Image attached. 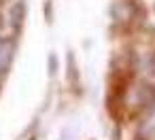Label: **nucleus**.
Instances as JSON below:
<instances>
[{
  "instance_id": "obj_1",
  "label": "nucleus",
  "mask_w": 155,
  "mask_h": 140,
  "mask_svg": "<svg viewBox=\"0 0 155 140\" xmlns=\"http://www.w3.org/2000/svg\"><path fill=\"white\" fill-rule=\"evenodd\" d=\"M13 57H15V41L9 36H0V81L9 74Z\"/></svg>"
},
{
  "instance_id": "obj_2",
  "label": "nucleus",
  "mask_w": 155,
  "mask_h": 140,
  "mask_svg": "<svg viewBox=\"0 0 155 140\" xmlns=\"http://www.w3.org/2000/svg\"><path fill=\"white\" fill-rule=\"evenodd\" d=\"M24 21H26V0H17L11 9V28L19 32L24 28Z\"/></svg>"
},
{
  "instance_id": "obj_3",
  "label": "nucleus",
  "mask_w": 155,
  "mask_h": 140,
  "mask_svg": "<svg viewBox=\"0 0 155 140\" xmlns=\"http://www.w3.org/2000/svg\"><path fill=\"white\" fill-rule=\"evenodd\" d=\"M68 81L72 87H79V70H77V60L72 51H68Z\"/></svg>"
},
{
  "instance_id": "obj_4",
  "label": "nucleus",
  "mask_w": 155,
  "mask_h": 140,
  "mask_svg": "<svg viewBox=\"0 0 155 140\" xmlns=\"http://www.w3.org/2000/svg\"><path fill=\"white\" fill-rule=\"evenodd\" d=\"M55 70H58V57H55V53H51L49 55V72L55 74Z\"/></svg>"
},
{
  "instance_id": "obj_5",
  "label": "nucleus",
  "mask_w": 155,
  "mask_h": 140,
  "mask_svg": "<svg viewBox=\"0 0 155 140\" xmlns=\"http://www.w3.org/2000/svg\"><path fill=\"white\" fill-rule=\"evenodd\" d=\"M30 140H36V138H34V136H32V138H30Z\"/></svg>"
}]
</instances>
